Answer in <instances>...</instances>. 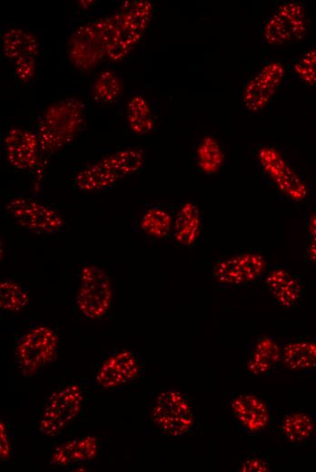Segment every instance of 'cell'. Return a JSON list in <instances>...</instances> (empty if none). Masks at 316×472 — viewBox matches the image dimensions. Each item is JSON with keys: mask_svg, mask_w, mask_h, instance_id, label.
<instances>
[{"mask_svg": "<svg viewBox=\"0 0 316 472\" xmlns=\"http://www.w3.org/2000/svg\"><path fill=\"white\" fill-rule=\"evenodd\" d=\"M137 357L123 350L109 357L99 368L95 382L102 388H114L133 380L140 373Z\"/></svg>", "mask_w": 316, "mask_h": 472, "instance_id": "obj_14", "label": "cell"}, {"mask_svg": "<svg viewBox=\"0 0 316 472\" xmlns=\"http://www.w3.org/2000/svg\"><path fill=\"white\" fill-rule=\"evenodd\" d=\"M150 418L160 432L171 437L183 436L196 425L189 401L176 389H167L157 396Z\"/></svg>", "mask_w": 316, "mask_h": 472, "instance_id": "obj_3", "label": "cell"}, {"mask_svg": "<svg viewBox=\"0 0 316 472\" xmlns=\"http://www.w3.org/2000/svg\"><path fill=\"white\" fill-rule=\"evenodd\" d=\"M297 76L309 86L316 85V47L306 51L294 64Z\"/></svg>", "mask_w": 316, "mask_h": 472, "instance_id": "obj_30", "label": "cell"}, {"mask_svg": "<svg viewBox=\"0 0 316 472\" xmlns=\"http://www.w3.org/2000/svg\"><path fill=\"white\" fill-rule=\"evenodd\" d=\"M308 232L307 256L311 262L316 263V211L310 217Z\"/></svg>", "mask_w": 316, "mask_h": 472, "instance_id": "obj_32", "label": "cell"}, {"mask_svg": "<svg viewBox=\"0 0 316 472\" xmlns=\"http://www.w3.org/2000/svg\"><path fill=\"white\" fill-rule=\"evenodd\" d=\"M2 49L5 56L15 62L23 56L35 57L39 51V44L30 32L12 27L5 30L2 36Z\"/></svg>", "mask_w": 316, "mask_h": 472, "instance_id": "obj_19", "label": "cell"}, {"mask_svg": "<svg viewBox=\"0 0 316 472\" xmlns=\"http://www.w3.org/2000/svg\"><path fill=\"white\" fill-rule=\"evenodd\" d=\"M122 93V82L117 74L111 70L103 71L93 85V97L104 103L114 102Z\"/></svg>", "mask_w": 316, "mask_h": 472, "instance_id": "obj_27", "label": "cell"}, {"mask_svg": "<svg viewBox=\"0 0 316 472\" xmlns=\"http://www.w3.org/2000/svg\"><path fill=\"white\" fill-rule=\"evenodd\" d=\"M171 215L160 207H151L141 219V229L149 236L163 238L167 236L172 228Z\"/></svg>", "mask_w": 316, "mask_h": 472, "instance_id": "obj_28", "label": "cell"}, {"mask_svg": "<svg viewBox=\"0 0 316 472\" xmlns=\"http://www.w3.org/2000/svg\"><path fill=\"white\" fill-rule=\"evenodd\" d=\"M200 226L198 207L192 202H184L178 211L173 223L175 241L183 246L193 244L199 236Z\"/></svg>", "mask_w": 316, "mask_h": 472, "instance_id": "obj_20", "label": "cell"}, {"mask_svg": "<svg viewBox=\"0 0 316 472\" xmlns=\"http://www.w3.org/2000/svg\"><path fill=\"white\" fill-rule=\"evenodd\" d=\"M196 154L199 168L207 174L217 172L224 161L219 143L212 136H205L201 141Z\"/></svg>", "mask_w": 316, "mask_h": 472, "instance_id": "obj_26", "label": "cell"}, {"mask_svg": "<svg viewBox=\"0 0 316 472\" xmlns=\"http://www.w3.org/2000/svg\"><path fill=\"white\" fill-rule=\"evenodd\" d=\"M99 451V443L93 436L75 438L58 446L52 456L51 463L55 466H71L94 459Z\"/></svg>", "mask_w": 316, "mask_h": 472, "instance_id": "obj_18", "label": "cell"}, {"mask_svg": "<svg viewBox=\"0 0 316 472\" xmlns=\"http://www.w3.org/2000/svg\"><path fill=\"white\" fill-rule=\"evenodd\" d=\"M29 302V295L20 284L4 280L0 282V308L6 311H20Z\"/></svg>", "mask_w": 316, "mask_h": 472, "instance_id": "obj_29", "label": "cell"}, {"mask_svg": "<svg viewBox=\"0 0 316 472\" xmlns=\"http://www.w3.org/2000/svg\"><path fill=\"white\" fill-rule=\"evenodd\" d=\"M120 11L123 14L120 34L106 54L113 62L125 59L142 39L152 18L153 5L145 0L125 1Z\"/></svg>", "mask_w": 316, "mask_h": 472, "instance_id": "obj_5", "label": "cell"}, {"mask_svg": "<svg viewBox=\"0 0 316 472\" xmlns=\"http://www.w3.org/2000/svg\"><path fill=\"white\" fill-rule=\"evenodd\" d=\"M258 159L264 172L283 194L296 202L305 200L308 190L304 182L276 149L262 147Z\"/></svg>", "mask_w": 316, "mask_h": 472, "instance_id": "obj_11", "label": "cell"}, {"mask_svg": "<svg viewBox=\"0 0 316 472\" xmlns=\"http://www.w3.org/2000/svg\"><path fill=\"white\" fill-rule=\"evenodd\" d=\"M231 409L237 428L252 436L262 435L271 426L270 403L255 394H239L231 401Z\"/></svg>", "mask_w": 316, "mask_h": 472, "instance_id": "obj_12", "label": "cell"}, {"mask_svg": "<svg viewBox=\"0 0 316 472\" xmlns=\"http://www.w3.org/2000/svg\"><path fill=\"white\" fill-rule=\"evenodd\" d=\"M100 161L123 178L138 172L142 168L144 162V153L139 147H128L107 155Z\"/></svg>", "mask_w": 316, "mask_h": 472, "instance_id": "obj_24", "label": "cell"}, {"mask_svg": "<svg viewBox=\"0 0 316 472\" xmlns=\"http://www.w3.org/2000/svg\"><path fill=\"white\" fill-rule=\"evenodd\" d=\"M126 117L129 128L137 135H144L154 128V118L147 101L140 96H133L127 104Z\"/></svg>", "mask_w": 316, "mask_h": 472, "instance_id": "obj_25", "label": "cell"}, {"mask_svg": "<svg viewBox=\"0 0 316 472\" xmlns=\"http://www.w3.org/2000/svg\"><path fill=\"white\" fill-rule=\"evenodd\" d=\"M266 261L257 252H243L219 261L212 273L218 284L223 287H239L257 280L263 274Z\"/></svg>", "mask_w": 316, "mask_h": 472, "instance_id": "obj_10", "label": "cell"}, {"mask_svg": "<svg viewBox=\"0 0 316 472\" xmlns=\"http://www.w3.org/2000/svg\"><path fill=\"white\" fill-rule=\"evenodd\" d=\"M5 209L18 225L37 234H53L64 223L54 209L27 197L13 198Z\"/></svg>", "mask_w": 316, "mask_h": 472, "instance_id": "obj_8", "label": "cell"}, {"mask_svg": "<svg viewBox=\"0 0 316 472\" xmlns=\"http://www.w3.org/2000/svg\"><path fill=\"white\" fill-rule=\"evenodd\" d=\"M112 297V284L104 270L95 265L84 267L75 299L78 310L88 319L101 318L109 310Z\"/></svg>", "mask_w": 316, "mask_h": 472, "instance_id": "obj_7", "label": "cell"}, {"mask_svg": "<svg viewBox=\"0 0 316 472\" xmlns=\"http://www.w3.org/2000/svg\"><path fill=\"white\" fill-rule=\"evenodd\" d=\"M239 471L243 472H265L270 470L269 463L260 457H252L243 461L238 467Z\"/></svg>", "mask_w": 316, "mask_h": 472, "instance_id": "obj_33", "label": "cell"}, {"mask_svg": "<svg viewBox=\"0 0 316 472\" xmlns=\"http://www.w3.org/2000/svg\"><path fill=\"white\" fill-rule=\"evenodd\" d=\"M121 177L101 161L81 169L74 177V184L80 190L94 192L108 188Z\"/></svg>", "mask_w": 316, "mask_h": 472, "instance_id": "obj_22", "label": "cell"}, {"mask_svg": "<svg viewBox=\"0 0 316 472\" xmlns=\"http://www.w3.org/2000/svg\"><path fill=\"white\" fill-rule=\"evenodd\" d=\"M58 338L46 326L29 329L19 339L15 348V359L24 376H32L55 359Z\"/></svg>", "mask_w": 316, "mask_h": 472, "instance_id": "obj_4", "label": "cell"}, {"mask_svg": "<svg viewBox=\"0 0 316 472\" xmlns=\"http://www.w3.org/2000/svg\"><path fill=\"white\" fill-rule=\"evenodd\" d=\"M264 283L274 300L284 308H292L301 300L303 287L301 280L286 270H271Z\"/></svg>", "mask_w": 316, "mask_h": 472, "instance_id": "obj_17", "label": "cell"}, {"mask_svg": "<svg viewBox=\"0 0 316 472\" xmlns=\"http://www.w3.org/2000/svg\"><path fill=\"white\" fill-rule=\"evenodd\" d=\"M281 361L293 370L316 368V340L300 339L287 342L281 348Z\"/></svg>", "mask_w": 316, "mask_h": 472, "instance_id": "obj_21", "label": "cell"}, {"mask_svg": "<svg viewBox=\"0 0 316 472\" xmlns=\"http://www.w3.org/2000/svg\"><path fill=\"white\" fill-rule=\"evenodd\" d=\"M307 31V15L299 2H286L277 8L264 28V38L272 45L301 40Z\"/></svg>", "mask_w": 316, "mask_h": 472, "instance_id": "obj_9", "label": "cell"}, {"mask_svg": "<svg viewBox=\"0 0 316 472\" xmlns=\"http://www.w3.org/2000/svg\"><path fill=\"white\" fill-rule=\"evenodd\" d=\"M285 74L284 66L277 61L265 64L244 87L242 99L250 112L262 110L281 85Z\"/></svg>", "mask_w": 316, "mask_h": 472, "instance_id": "obj_13", "label": "cell"}, {"mask_svg": "<svg viewBox=\"0 0 316 472\" xmlns=\"http://www.w3.org/2000/svg\"><path fill=\"white\" fill-rule=\"evenodd\" d=\"M122 22L123 14L119 11L75 29L68 40L71 64L82 72L95 68L117 40Z\"/></svg>", "mask_w": 316, "mask_h": 472, "instance_id": "obj_1", "label": "cell"}, {"mask_svg": "<svg viewBox=\"0 0 316 472\" xmlns=\"http://www.w3.org/2000/svg\"><path fill=\"white\" fill-rule=\"evenodd\" d=\"M83 400V392L76 384L54 391L43 408L39 431L48 437L61 433L78 416Z\"/></svg>", "mask_w": 316, "mask_h": 472, "instance_id": "obj_6", "label": "cell"}, {"mask_svg": "<svg viewBox=\"0 0 316 472\" xmlns=\"http://www.w3.org/2000/svg\"><path fill=\"white\" fill-rule=\"evenodd\" d=\"M280 428L282 437L288 442L298 444L313 435L316 430V421L308 413L294 411L284 415Z\"/></svg>", "mask_w": 316, "mask_h": 472, "instance_id": "obj_23", "label": "cell"}, {"mask_svg": "<svg viewBox=\"0 0 316 472\" xmlns=\"http://www.w3.org/2000/svg\"><path fill=\"white\" fill-rule=\"evenodd\" d=\"M84 115V104L76 98L52 103L42 115L37 137L42 151L54 152L71 143L78 133Z\"/></svg>", "mask_w": 316, "mask_h": 472, "instance_id": "obj_2", "label": "cell"}, {"mask_svg": "<svg viewBox=\"0 0 316 472\" xmlns=\"http://www.w3.org/2000/svg\"><path fill=\"white\" fill-rule=\"evenodd\" d=\"M281 361V347L269 336H262L248 349L246 369L252 376H267L273 372Z\"/></svg>", "mask_w": 316, "mask_h": 472, "instance_id": "obj_16", "label": "cell"}, {"mask_svg": "<svg viewBox=\"0 0 316 472\" xmlns=\"http://www.w3.org/2000/svg\"><path fill=\"white\" fill-rule=\"evenodd\" d=\"M1 441H0V454H1V460H5L9 457L10 453V441L8 435L6 433L5 428L1 421Z\"/></svg>", "mask_w": 316, "mask_h": 472, "instance_id": "obj_34", "label": "cell"}, {"mask_svg": "<svg viewBox=\"0 0 316 472\" xmlns=\"http://www.w3.org/2000/svg\"><path fill=\"white\" fill-rule=\"evenodd\" d=\"M38 137L34 133L12 128L4 139V149L7 162L15 169L33 168L37 162Z\"/></svg>", "mask_w": 316, "mask_h": 472, "instance_id": "obj_15", "label": "cell"}, {"mask_svg": "<svg viewBox=\"0 0 316 472\" xmlns=\"http://www.w3.org/2000/svg\"><path fill=\"white\" fill-rule=\"evenodd\" d=\"M35 56H23L15 61V73L23 83L30 82L35 74Z\"/></svg>", "mask_w": 316, "mask_h": 472, "instance_id": "obj_31", "label": "cell"}]
</instances>
